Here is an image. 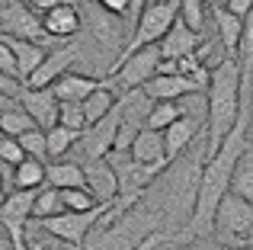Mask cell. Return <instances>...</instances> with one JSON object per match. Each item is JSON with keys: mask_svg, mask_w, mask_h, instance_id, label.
Segmentation results:
<instances>
[{"mask_svg": "<svg viewBox=\"0 0 253 250\" xmlns=\"http://www.w3.org/2000/svg\"><path fill=\"white\" fill-rule=\"evenodd\" d=\"M241 64L237 58H221L218 64H211L209 83H205V122H209V138H205V157H211L218 151V144L224 141L241 113Z\"/></svg>", "mask_w": 253, "mask_h": 250, "instance_id": "1", "label": "cell"}, {"mask_svg": "<svg viewBox=\"0 0 253 250\" xmlns=\"http://www.w3.org/2000/svg\"><path fill=\"white\" fill-rule=\"evenodd\" d=\"M202 164H205V141L199 148H186L176 161H170L164 167V173L157 180H164V202L161 208L164 218H173L176 225H186L196 206V193H199V176H202Z\"/></svg>", "mask_w": 253, "mask_h": 250, "instance_id": "2", "label": "cell"}, {"mask_svg": "<svg viewBox=\"0 0 253 250\" xmlns=\"http://www.w3.org/2000/svg\"><path fill=\"white\" fill-rule=\"evenodd\" d=\"M176 10H179V0H151V3L144 6L141 13H138L135 29H131L128 42L122 45V51H119L116 61L128 58L131 51L144 48V45H157V42L164 39V32H167L170 26L176 23Z\"/></svg>", "mask_w": 253, "mask_h": 250, "instance_id": "3", "label": "cell"}, {"mask_svg": "<svg viewBox=\"0 0 253 250\" xmlns=\"http://www.w3.org/2000/svg\"><path fill=\"white\" fill-rule=\"evenodd\" d=\"M250 225H253V202L228 189L215 208V218H211V238L224 247L241 250L244 234L250 231Z\"/></svg>", "mask_w": 253, "mask_h": 250, "instance_id": "4", "label": "cell"}, {"mask_svg": "<svg viewBox=\"0 0 253 250\" xmlns=\"http://www.w3.org/2000/svg\"><path fill=\"white\" fill-rule=\"evenodd\" d=\"M109 206H112V202H96L93 208H84V212H61V215H55V218L36 221V225L45 231V238L64 241V244H74V247H84L90 228L96 225L106 212H109Z\"/></svg>", "mask_w": 253, "mask_h": 250, "instance_id": "5", "label": "cell"}, {"mask_svg": "<svg viewBox=\"0 0 253 250\" xmlns=\"http://www.w3.org/2000/svg\"><path fill=\"white\" fill-rule=\"evenodd\" d=\"M161 48L157 45H144V48L131 51L128 58H122V61H116L109 68V77H112V87L116 90H135V87H144V83L151 81V77L157 74V68H161Z\"/></svg>", "mask_w": 253, "mask_h": 250, "instance_id": "6", "label": "cell"}, {"mask_svg": "<svg viewBox=\"0 0 253 250\" xmlns=\"http://www.w3.org/2000/svg\"><path fill=\"white\" fill-rule=\"evenodd\" d=\"M32 202L36 189H13L0 199V228L6 231L13 250H26V231L32 221Z\"/></svg>", "mask_w": 253, "mask_h": 250, "instance_id": "7", "label": "cell"}, {"mask_svg": "<svg viewBox=\"0 0 253 250\" xmlns=\"http://www.w3.org/2000/svg\"><path fill=\"white\" fill-rule=\"evenodd\" d=\"M0 36H13V39H26V42H39V45H55L58 42L45 32L42 26V16H36V13L29 10V6H23L19 0H10V3L0 10Z\"/></svg>", "mask_w": 253, "mask_h": 250, "instance_id": "8", "label": "cell"}, {"mask_svg": "<svg viewBox=\"0 0 253 250\" xmlns=\"http://www.w3.org/2000/svg\"><path fill=\"white\" fill-rule=\"evenodd\" d=\"M119 122H122V103H116V106H112L103 119H96V122L86 125V128L81 131V138H77V144H74V148H81V161H77V164L109 154L112 144H116Z\"/></svg>", "mask_w": 253, "mask_h": 250, "instance_id": "9", "label": "cell"}, {"mask_svg": "<svg viewBox=\"0 0 253 250\" xmlns=\"http://www.w3.org/2000/svg\"><path fill=\"white\" fill-rule=\"evenodd\" d=\"M77 58H81V45H77V42L61 45V48L48 51V55L42 58V64H39V68L23 81V87H32V90H39V87H51V83H55L58 77L64 74V71H71V64H74Z\"/></svg>", "mask_w": 253, "mask_h": 250, "instance_id": "10", "label": "cell"}, {"mask_svg": "<svg viewBox=\"0 0 253 250\" xmlns=\"http://www.w3.org/2000/svg\"><path fill=\"white\" fill-rule=\"evenodd\" d=\"M16 103L29 113V119L42 131H48V128L58 125V100H55V93H51L48 87H39V90L23 87V93L16 96Z\"/></svg>", "mask_w": 253, "mask_h": 250, "instance_id": "11", "label": "cell"}, {"mask_svg": "<svg viewBox=\"0 0 253 250\" xmlns=\"http://www.w3.org/2000/svg\"><path fill=\"white\" fill-rule=\"evenodd\" d=\"M42 26L55 42H64V39H74L77 32L84 29V13H81L77 3L61 0V3L51 6L48 13H42Z\"/></svg>", "mask_w": 253, "mask_h": 250, "instance_id": "12", "label": "cell"}, {"mask_svg": "<svg viewBox=\"0 0 253 250\" xmlns=\"http://www.w3.org/2000/svg\"><path fill=\"white\" fill-rule=\"evenodd\" d=\"M84 186L90 189V196L96 202H112L119 196V180H116V173H112L106 157L84 161Z\"/></svg>", "mask_w": 253, "mask_h": 250, "instance_id": "13", "label": "cell"}, {"mask_svg": "<svg viewBox=\"0 0 253 250\" xmlns=\"http://www.w3.org/2000/svg\"><path fill=\"white\" fill-rule=\"evenodd\" d=\"M141 90L154 103H161V100H179L186 93H205V83L192 81V77H183V74H154Z\"/></svg>", "mask_w": 253, "mask_h": 250, "instance_id": "14", "label": "cell"}, {"mask_svg": "<svg viewBox=\"0 0 253 250\" xmlns=\"http://www.w3.org/2000/svg\"><path fill=\"white\" fill-rule=\"evenodd\" d=\"M161 135H164V157H167V164H170V161H176L192 141H199V135H202V119H196V116H179V119L173 125H167Z\"/></svg>", "mask_w": 253, "mask_h": 250, "instance_id": "15", "label": "cell"}, {"mask_svg": "<svg viewBox=\"0 0 253 250\" xmlns=\"http://www.w3.org/2000/svg\"><path fill=\"white\" fill-rule=\"evenodd\" d=\"M99 77H93V74H77V71H64L61 77H58L55 83H51V93H55V100L58 103H84L86 96L93 93V90L99 87Z\"/></svg>", "mask_w": 253, "mask_h": 250, "instance_id": "16", "label": "cell"}, {"mask_svg": "<svg viewBox=\"0 0 253 250\" xmlns=\"http://www.w3.org/2000/svg\"><path fill=\"white\" fill-rule=\"evenodd\" d=\"M199 45H202V36L192 32V29H186V26L176 19V23L164 32V39L157 42V48H161L164 61H173V58H179V55H192Z\"/></svg>", "mask_w": 253, "mask_h": 250, "instance_id": "17", "label": "cell"}, {"mask_svg": "<svg viewBox=\"0 0 253 250\" xmlns=\"http://www.w3.org/2000/svg\"><path fill=\"white\" fill-rule=\"evenodd\" d=\"M209 10L215 16V32H218V42L224 48V58H237V42H241L244 19L234 16L231 10H224L221 3H209Z\"/></svg>", "mask_w": 253, "mask_h": 250, "instance_id": "18", "label": "cell"}, {"mask_svg": "<svg viewBox=\"0 0 253 250\" xmlns=\"http://www.w3.org/2000/svg\"><path fill=\"white\" fill-rule=\"evenodd\" d=\"M3 39H6V45H10L13 58H16L19 81H26V77L42 64V58L51 51V48H45V45H39V42H26V39H13V36H3Z\"/></svg>", "mask_w": 253, "mask_h": 250, "instance_id": "19", "label": "cell"}, {"mask_svg": "<svg viewBox=\"0 0 253 250\" xmlns=\"http://www.w3.org/2000/svg\"><path fill=\"white\" fill-rule=\"evenodd\" d=\"M128 154L135 157V161L141 164H161V167H167V157H164V135L154 128H141L135 135V141H131Z\"/></svg>", "mask_w": 253, "mask_h": 250, "instance_id": "20", "label": "cell"}, {"mask_svg": "<svg viewBox=\"0 0 253 250\" xmlns=\"http://www.w3.org/2000/svg\"><path fill=\"white\" fill-rule=\"evenodd\" d=\"M45 183L55 186V189L84 186V164H77V161H51V164H45Z\"/></svg>", "mask_w": 253, "mask_h": 250, "instance_id": "21", "label": "cell"}, {"mask_svg": "<svg viewBox=\"0 0 253 250\" xmlns=\"http://www.w3.org/2000/svg\"><path fill=\"white\" fill-rule=\"evenodd\" d=\"M119 103V90L112 87V83H99L96 90H93L90 96H86V100L81 103V109H84V119H86V125L90 122H96V119H103L106 113H109L112 106H116Z\"/></svg>", "mask_w": 253, "mask_h": 250, "instance_id": "22", "label": "cell"}, {"mask_svg": "<svg viewBox=\"0 0 253 250\" xmlns=\"http://www.w3.org/2000/svg\"><path fill=\"white\" fill-rule=\"evenodd\" d=\"M81 131L64 128V125H55V128L45 131V161H64V157L74 151Z\"/></svg>", "mask_w": 253, "mask_h": 250, "instance_id": "23", "label": "cell"}, {"mask_svg": "<svg viewBox=\"0 0 253 250\" xmlns=\"http://www.w3.org/2000/svg\"><path fill=\"white\" fill-rule=\"evenodd\" d=\"M45 186V161L23 157L13 167V189H42Z\"/></svg>", "mask_w": 253, "mask_h": 250, "instance_id": "24", "label": "cell"}, {"mask_svg": "<svg viewBox=\"0 0 253 250\" xmlns=\"http://www.w3.org/2000/svg\"><path fill=\"white\" fill-rule=\"evenodd\" d=\"M68 212L61 199V189L48 186L45 183L42 189H36V202H32V221H42V218H55V215Z\"/></svg>", "mask_w": 253, "mask_h": 250, "instance_id": "25", "label": "cell"}, {"mask_svg": "<svg viewBox=\"0 0 253 250\" xmlns=\"http://www.w3.org/2000/svg\"><path fill=\"white\" fill-rule=\"evenodd\" d=\"M176 19L186 26V29L205 36V26H209V0H179Z\"/></svg>", "mask_w": 253, "mask_h": 250, "instance_id": "26", "label": "cell"}, {"mask_svg": "<svg viewBox=\"0 0 253 250\" xmlns=\"http://www.w3.org/2000/svg\"><path fill=\"white\" fill-rule=\"evenodd\" d=\"M231 193H237L247 202H253V148L244 151L234 173H231Z\"/></svg>", "mask_w": 253, "mask_h": 250, "instance_id": "27", "label": "cell"}, {"mask_svg": "<svg viewBox=\"0 0 253 250\" xmlns=\"http://www.w3.org/2000/svg\"><path fill=\"white\" fill-rule=\"evenodd\" d=\"M29 128H39V125L29 119V113H26L19 103H13V106L0 109V131H3V135L19 138L23 131H29Z\"/></svg>", "mask_w": 253, "mask_h": 250, "instance_id": "28", "label": "cell"}, {"mask_svg": "<svg viewBox=\"0 0 253 250\" xmlns=\"http://www.w3.org/2000/svg\"><path fill=\"white\" fill-rule=\"evenodd\" d=\"M183 116V106H179V100H161L151 106L148 113V122H144V128H154V131H164L167 125H173Z\"/></svg>", "mask_w": 253, "mask_h": 250, "instance_id": "29", "label": "cell"}, {"mask_svg": "<svg viewBox=\"0 0 253 250\" xmlns=\"http://www.w3.org/2000/svg\"><path fill=\"white\" fill-rule=\"evenodd\" d=\"M237 64H241L244 74H253V10L244 16L241 42H237Z\"/></svg>", "mask_w": 253, "mask_h": 250, "instance_id": "30", "label": "cell"}, {"mask_svg": "<svg viewBox=\"0 0 253 250\" xmlns=\"http://www.w3.org/2000/svg\"><path fill=\"white\" fill-rule=\"evenodd\" d=\"M16 141H19V148H23L26 157H39V161H45V131H42V128L23 131Z\"/></svg>", "mask_w": 253, "mask_h": 250, "instance_id": "31", "label": "cell"}, {"mask_svg": "<svg viewBox=\"0 0 253 250\" xmlns=\"http://www.w3.org/2000/svg\"><path fill=\"white\" fill-rule=\"evenodd\" d=\"M61 199H64V208L68 212H84V208H93L96 199L90 196L86 186H74V189H61Z\"/></svg>", "mask_w": 253, "mask_h": 250, "instance_id": "32", "label": "cell"}, {"mask_svg": "<svg viewBox=\"0 0 253 250\" xmlns=\"http://www.w3.org/2000/svg\"><path fill=\"white\" fill-rule=\"evenodd\" d=\"M58 125L74 128V131H84L86 128V119H84L81 103H58Z\"/></svg>", "mask_w": 253, "mask_h": 250, "instance_id": "33", "label": "cell"}, {"mask_svg": "<svg viewBox=\"0 0 253 250\" xmlns=\"http://www.w3.org/2000/svg\"><path fill=\"white\" fill-rule=\"evenodd\" d=\"M0 71H3V74H10V77H16V81H19L16 58H13V51H10V45H6V39H3V36H0Z\"/></svg>", "mask_w": 253, "mask_h": 250, "instance_id": "34", "label": "cell"}, {"mask_svg": "<svg viewBox=\"0 0 253 250\" xmlns=\"http://www.w3.org/2000/svg\"><path fill=\"white\" fill-rule=\"evenodd\" d=\"M0 93L10 96V100H16V96L23 93V81H16V77H10V74L0 71Z\"/></svg>", "mask_w": 253, "mask_h": 250, "instance_id": "35", "label": "cell"}, {"mask_svg": "<svg viewBox=\"0 0 253 250\" xmlns=\"http://www.w3.org/2000/svg\"><path fill=\"white\" fill-rule=\"evenodd\" d=\"M93 3H96L99 10L112 13V16H122V19H125V13H128V0H93Z\"/></svg>", "mask_w": 253, "mask_h": 250, "instance_id": "36", "label": "cell"}, {"mask_svg": "<svg viewBox=\"0 0 253 250\" xmlns=\"http://www.w3.org/2000/svg\"><path fill=\"white\" fill-rule=\"evenodd\" d=\"M221 6H224V10H231L234 16H241V19H244V16H247V13L253 10V0H224Z\"/></svg>", "mask_w": 253, "mask_h": 250, "instance_id": "37", "label": "cell"}, {"mask_svg": "<svg viewBox=\"0 0 253 250\" xmlns=\"http://www.w3.org/2000/svg\"><path fill=\"white\" fill-rule=\"evenodd\" d=\"M19 3H23V6H29V10L36 13V16H42V13H48L51 6H58L61 0H19Z\"/></svg>", "mask_w": 253, "mask_h": 250, "instance_id": "38", "label": "cell"}, {"mask_svg": "<svg viewBox=\"0 0 253 250\" xmlns=\"http://www.w3.org/2000/svg\"><path fill=\"white\" fill-rule=\"evenodd\" d=\"M148 3H151V0H128V13H125V23H128L131 29H135V19H138V13H141ZM128 36H131V32H128Z\"/></svg>", "mask_w": 253, "mask_h": 250, "instance_id": "39", "label": "cell"}, {"mask_svg": "<svg viewBox=\"0 0 253 250\" xmlns=\"http://www.w3.org/2000/svg\"><path fill=\"white\" fill-rule=\"evenodd\" d=\"M45 250H84V247H74V244H64V241H45Z\"/></svg>", "mask_w": 253, "mask_h": 250, "instance_id": "40", "label": "cell"}, {"mask_svg": "<svg viewBox=\"0 0 253 250\" xmlns=\"http://www.w3.org/2000/svg\"><path fill=\"white\" fill-rule=\"evenodd\" d=\"M241 247H250V250H253V225H250V231L244 234V244H241Z\"/></svg>", "mask_w": 253, "mask_h": 250, "instance_id": "41", "label": "cell"}, {"mask_svg": "<svg viewBox=\"0 0 253 250\" xmlns=\"http://www.w3.org/2000/svg\"><path fill=\"white\" fill-rule=\"evenodd\" d=\"M13 103H16V100H10V96H3V93H0V109H6V106H13Z\"/></svg>", "mask_w": 253, "mask_h": 250, "instance_id": "42", "label": "cell"}, {"mask_svg": "<svg viewBox=\"0 0 253 250\" xmlns=\"http://www.w3.org/2000/svg\"><path fill=\"white\" fill-rule=\"evenodd\" d=\"M3 196H6V189H3V180H0V199H3Z\"/></svg>", "mask_w": 253, "mask_h": 250, "instance_id": "43", "label": "cell"}]
</instances>
